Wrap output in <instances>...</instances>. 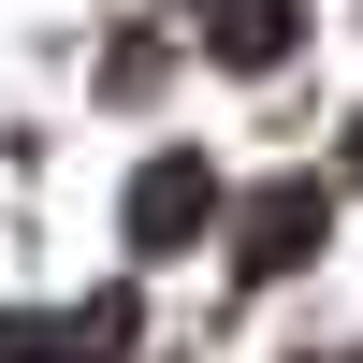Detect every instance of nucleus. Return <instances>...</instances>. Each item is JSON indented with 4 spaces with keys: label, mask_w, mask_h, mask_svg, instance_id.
<instances>
[{
    "label": "nucleus",
    "mask_w": 363,
    "mask_h": 363,
    "mask_svg": "<svg viewBox=\"0 0 363 363\" xmlns=\"http://www.w3.org/2000/svg\"><path fill=\"white\" fill-rule=\"evenodd\" d=\"M203 218H218V174H203V160H160V174L131 189V233H145V247H189Z\"/></svg>",
    "instance_id": "nucleus-1"
}]
</instances>
